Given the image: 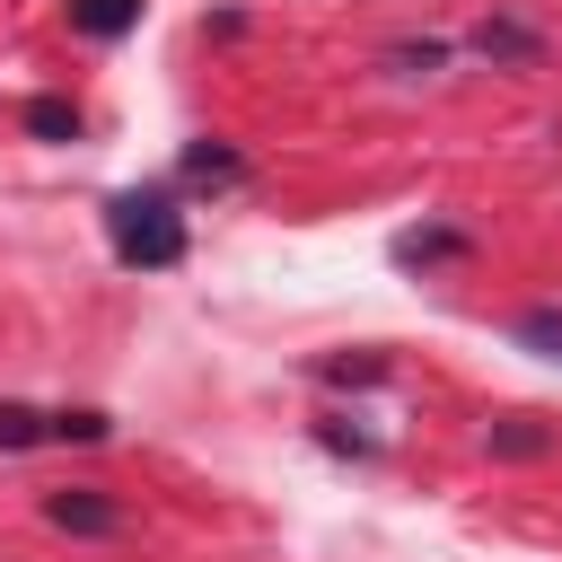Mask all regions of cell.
<instances>
[{
    "label": "cell",
    "mask_w": 562,
    "mask_h": 562,
    "mask_svg": "<svg viewBox=\"0 0 562 562\" xmlns=\"http://www.w3.org/2000/svg\"><path fill=\"white\" fill-rule=\"evenodd\" d=\"M105 246L132 272H167V263H184V211L167 193H114L105 202Z\"/></svg>",
    "instance_id": "obj_1"
},
{
    "label": "cell",
    "mask_w": 562,
    "mask_h": 562,
    "mask_svg": "<svg viewBox=\"0 0 562 562\" xmlns=\"http://www.w3.org/2000/svg\"><path fill=\"white\" fill-rule=\"evenodd\" d=\"M114 422L88 404H0V448H97Z\"/></svg>",
    "instance_id": "obj_2"
},
{
    "label": "cell",
    "mask_w": 562,
    "mask_h": 562,
    "mask_svg": "<svg viewBox=\"0 0 562 562\" xmlns=\"http://www.w3.org/2000/svg\"><path fill=\"white\" fill-rule=\"evenodd\" d=\"M44 518H53V527H70V536H114V527H123V509H114L105 492H53V501H44Z\"/></svg>",
    "instance_id": "obj_3"
},
{
    "label": "cell",
    "mask_w": 562,
    "mask_h": 562,
    "mask_svg": "<svg viewBox=\"0 0 562 562\" xmlns=\"http://www.w3.org/2000/svg\"><path fill=\"white\" fill-rule=\"evenodd\" d=\"M140 9H149V0H70V26L97 35V44H114V35L140 26Z\"/></svg>",
    "instance_id": "obj_4"
},
{
    "label": "cell",
    "mask_w": 562,
    "mask_h": 562,
    "mask_svg": "<svg viewBox=\"0 0 562 562\" xmlns=\"http://www.w3.org/2000/svg\"><path fill=\"white\" fill-rule=\"evenodd\" d=\"M474 53H483V61H536V53H544V35H536V26H518V18H492V26H474Z\"/></svg>",
    "instance_id": "obj_5"
},
{
    "label": "cell",
    "mask_w": 562,
    "mask_h": 562,
    "mask_svg": "<svg viewBox=\"0 0 562 562\" xmlns=\"http://www.w3.org/2000/svg\"><path fill=\"white\" fill-rule=\"evenodd\" d=\"M483 448H492V457H544V448H553V430H536L527 413H509V422H492V430H483Z\"/></svg>",
    "instance_id": "obj_6"
},
{
    "label": "cell",
    "mask_w": 562,
    "mask_h": 562,
    "mask_svg": "<svg viewBox=\"0 0 562 562\" xmlns=\"http://www.w3.org/2000/svg\"><path fill=\"white\" fill-rule=\"evenodd\" d=\"M26 132H44V140H79V105H70V97H35V105H26Z\"/></svg>",
    "instance_id": "obj_7"
},
{
    "label": "cell",
    "mask_w": 562,
    "mask_h": 562,
    "mask_svg": "<svg viewBox=\"0 0 562 562\" xmlns=\"http://www.w3.org/2000/svg\"><path fill=\"white\" fill-rule=\"evenodd\" d=\"M184 176H193V184H246V158H228V149H184Z\"/></svg>",
    "instance_id": "obj_8"
},
{
    "label": "cell",
    "mask_w": 562,
    "mask_h": 562,
    "mask_svg": "<svg viewBox=\"0 0 562 562\" xmlns=\"http://www.w3.org/2000/svg\"><path fill=\"white\" fill-rule=\"evenodd\" d=\"M457 246H465L457 228H413V237H395V255H404V263H430V255H457Z\"/></svg>",
    "instance_id": "obj_9"
},
{
    "label": "cell",
    "mask_w": 562,
    "mask_h": 562,
    "mask_svg": "<svg viewBox=\"0 0 562 562\" xmlns=\"http://www.w3.org/2000/svg\"><path fill=\"white\" fill-rule=\"evenodd\" d=\"M518 342H536V351L562 360V307H527V316H518Z\"/></svg>",
    "instance_id": "obj_10"
}]
</instances>
